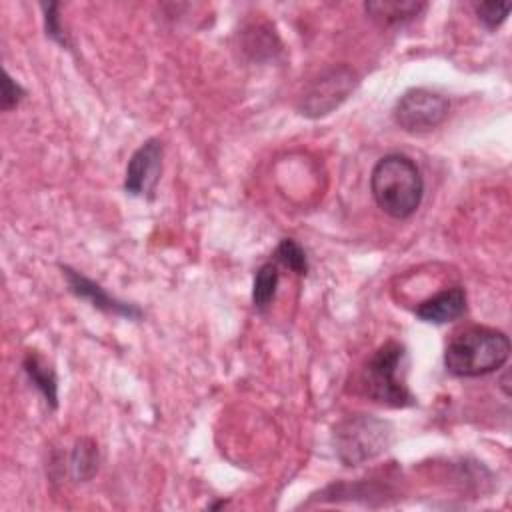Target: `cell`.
I'll use <instances>...</instances> for the list:
<instances>
[{
  "mask_svg": "<svg viewBox=\"0 0 512 512\" xmlns=\"http://www.w3.org/2000/svg\"><path fill=\"white\" fill-rule=\"evenodd\" d=\"M370 192L376 206L390 218H410L424 196V178L418 164L400 152L382 156L370 172Z\"/></svg>",
  "mask_w": 512,
  "mask_h": 512,
  "instance_id": "6da1fadb",
  "label": "cell"
},
{
  "mask_svg": "<svg viewBox=\"0 0 512 512\" xmlns=\"http://www.w3.org/2000/svg\"><path fill=\"white\" fill-rule=\"evenodd\" d=\"M510 356V338L490 326H468L452 334L444 348V366L452 376L478 378L502 368Z\"/></svg>",
  "mask_w": 512,
  "mask_h": 512,
  "instance_id": "7a4b0ae2",
  "label": "cell"
},
{
  "mask_svg": "<svg viewBox=\"0 0 512 512\" xmlns=\"http://www.w3.org/2000/svg\"><path fill=\"white\" fill-rule=\"evenodd\" d=\"M406 368H408V352L406 346L388 340L378 346L372 356L366 360L360 386L362 392L382 406L390 408H408L416 404L414 394L406 384Z\"/></svg>",
  "mask_w": 512,
  "mask_h": 512,
  "instance_id": "3957f363",
  "label": "cell"
},
{
  "mask_svg": "<svg viewBox=\"0 0 512 512\" xmlns=\"http://www.w3.org/2000/svg\"><path fill=\"white\" fill-rule=\"evenodd\" d=\"M392 434L388 420L372 414H352L334 426V452L344 466H360L388 450Z\"/></svg>",
  "mask_w": 512,
  "mask_h": 512,
  "instance_id": "277c9868",
  "label": "cell"
},
{
  "mask_svg": "<svg viewBox=\"0 0 512 512\" xmlns=\"http://www.w3.org/2000/svg\"><path fill=\"white\" fill-rule=\"evenodd\" d=\"M450 110V102L436 90L410 88L394 104L392 116L398 128L410 134H424L440 126Z\"/></svg>",
  "mask_w": 512,
  "mask_h": 512,
  "instance_id": "5b68a950",
  "label": "cell"
},
{
  "mask_svg": "<svg viewBox=\"0 0 512 512\" xmlns=\"http://www.w3.org/2000/svg\"><path fill=\"white\" fill-rule=\"evenodd\" d=\"M358 76L348 66H334L316 76L300 96L298 110L306 118H322L334 112L356 88Z\"/></svg>",
  "mask_w": 512,
  "mask_h": 512,
  "instance_id": "8992f818",
  "label": "cell"
},
{
  "mask_svg": "<svg viewBox=\"0 0 512 512\" xmlns=\"http://www.w3.org/2000/svg\"><path fill=\"white\" fill-rule=\"evenodd\" d=\"M162 142L148 138L130 156L124 172V190L130 196L152 198L162 172Z\"/></svg>",
  "mask_w": 512,
  "mask_h": 512,
  "instance_id": "52a82bcc",
  "label": "cell"
},
{
  "mask_svg": "<svg viewBox=\"0 0 512 512\" xmlns=\"http://www.w3.org/2000/svg\"><path fill=\"white\" fill-rule=\"evenodd\" d=\"M60 272L66 280L68 290L76 298L90 302L96 310H100L108 316H120V318H128V320H140L142 318V308L140 306L112 296L106 288H102L98 282L84 276L82 272H78V270H74L66 264H60Z\"/></svg>",
  "mask_w": 512,
  "mask_h": 512,
  "instance_id": "ba28073f",
  "label": "cell"
},
{
  "mask_svg": "<svg viewBox=\"0 0 512 512\" xmlns=\"http://www.w3.org/2000/svg\"><path fill=\"white\" fill-rule=\"evenodd\" d=\"M466 312V290L462 286H452L440 290L438 294L422 300L414 314L428 324H446L458 320Z\"/></svg>",
  "mask_w": 512,
  "mask_h": 512,
  "instance_id": "9c48e42d",
  "label": "cell"
},
{
  "mask_svg": "<svg viewBox=\"0 0 512 512\" xmlns=\"http://www.w3.org/2000/svg\"><path fill=\"white\" fill-rule=\"evenodd\" d=\"M366 14L382 28H396L412 22L426 10L418 0H372L364 4Z\"/></svg>",
  "mask_w": 512,
  "mask_h": 512,
  "instance_id": "30bf717a",
  "label": "cell"
},
{
  "mask_svg": "<svg viewBox=\"0 0 512 512\" xmlns=\"http://www.w3.org/2000/svg\"><path fill=\"white\" fill-rule=\"evenodd\" d=\"M22 370L32 386L42 394L50 410L58 408V376L54 366L42 358L36 350H28L22 358Z\"/></svg>",
  "mask_w": 512,
  "mask_h": 512,
  "instance_id": "8fae6325",
  "label": "cell"
},
{
  "mask_svg": "<svg viewBox=\"0 0 512 512\" xmlns=\"http://www.w3.org/2000/svg\"><path fill=\"white\" fill-rule=\"evenodd\" d=\"M100 464V452L98 444L92 438H78L70 452V474L76 482H88L96 472Z\"/></svg>",
  "mask_w": 512,
  "mask_h": 512,
  "instance_id": "7c38bea8",
  "label": "cell"
},
{
  "mask_svg": "<svg viewBox=\"0 0 512 512\" xmlns=\"http://www.w3.org/2000/svg\"><path fill=\"white\" fill-rule=\"evenodd\" d=\"M278 282H280V272L276 262H264L256 270L254 282H252V304L256 310H264L272 304V300L276 298Z\"/></svg>",
  "mask_w": 512,
  "mask_h": 512,
  "instance_id": "4fadbf2b",
  "label": "cell"
},
{
  "mask_svg": "<svg viewBox=\"0 0 512 512\" xmlns=\"http://www.w3.org/2000/svg\"><path fill=\"white\" fill-rule=\"evenodd\" d=\"M274 262L286 266L298 276L308 274V256L306 250L294 238H282L274 250Z\"/></svg>",
  "mask_w": 512,
  "mask_h": 512,
  "instance_id": "5bb4252c",
  "label": "cell"
},
{
  "mask_svg": "<svg viewBox=\"0 0 512 512\" xmlns=\"http://www.w3.org/2000/svg\"><path fill=\"white\" fill-rule=\"evenodd\" d=\"M512 4L510 2H476L474 4V12L476 18L488 28V30H496L510 12Z\"/></svg>",
  "mask_w": 512,
  "mask_h": 512,
  "instance_id": "9a60e30c",
  "label": "cell"
},
{
  "mask_svg": "<svg viewBox=\"0 0 512 512\" xmlns=\"http://www.w3.org/2000/svg\"><path fill=\"white\" fill-rule=\"evenodd\" d=\"M58 8L60 4L58 2H48V4H42V14H44V30H46V36L50 40H54L56 44H60L62 48H68V38H66V32H64V26L60 22V14H58Z\"/></svg>",
  "mask_w": 512,
  "mask_h": 512,
  "instance_id": "2e32d148",
  "label": "cell"
},
{
  "mask_svg": "<svg viewBox=\"0 0 512 512\" xmlns=\"http://www.w3.org/2000/svg\"><path fill=\"white\" fill-rule=\"evenodd\" d=\"M24 96H26V90L8 74V70H4V74H2V104H0V108L4 112L12 110V108H16L24 100Z\"/></svg>",
  "mask_w": 512,
  "mask_h": 512,
  "instance_id": "e0dca14e",
  "label": "cell"
},
{
  "mask_svg": "<svg viewBox=\"0 0 512 512\" xmlns=\"http://www.w3.org/2000/svg\"><path fill=\"white\" fill-rule=\"evenodd\" d=\"M228 502L226 500H220V502H214V504H210L208 506V510H216V508H222V506H226Z\"/></svg>",
  "mask_w": 512,
  "mask_h": 512,
  "instance_id": "ac0fdd59",
  "label": "cell"
}]
</instances>
